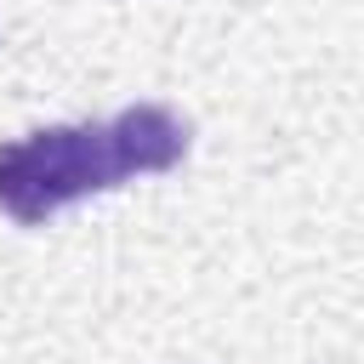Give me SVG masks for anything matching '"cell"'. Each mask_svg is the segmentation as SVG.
Returning a JSON list of instances; mask_svg holds the SVG:
<instances>
[{"label": "cell", "mask_w": 364, "mask_h": 364, "mask_svg": "<svg viewBox=\"0 0 364 364\" xmlns=\"http://www.w3.org/2000/svg\"><path fill=\"white\" fill-rule=\"evenodd\" d=\"M114 182L119 165L108 148V125H46L23 142H0V210L28 228Z\"/></svg>", "instance_id": "obj_1"}, {"label": "cell", "mask_w": 364, "mask_h": 364, "mask_svg": "<svg viewBox=\"0 0 364 364\" xmlns=\"http://www.w3.org/2000/svg\"><path fill=\"white\" fill-rule=\"evenodd\" d=\"M108 148H114L119 176H131V171H171L188 154V119L171 114L165 102H131L108 125Z\"/></svg>", "instance_id": "obj_2"}]
</instances>
